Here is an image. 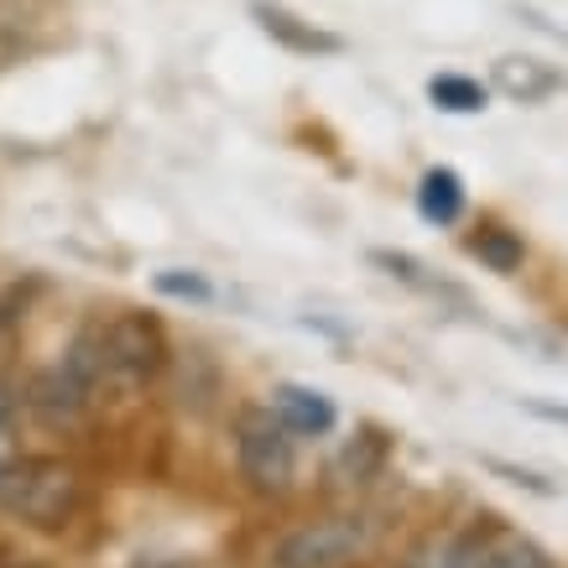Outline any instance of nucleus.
I'll use <instances>...</instances> for the list:
<instances>
[{
	"mask_svg": "<svg viewBox=\"0 0 568 568\" xmlns=\"http://www.w3.org/2000/svg\"><path fill=\"white\" fill-rule=\"evenodd\" d=\"M469 256L480 261L485 272L517 276L521 261H527V241H521L517 230H506V224H480V230L469 235Z\"/></svg>",
	"mask_w": 568,
	"mask_h": 568,
	"instance_id": "nucleus-11",
	"label": "nucleus"
},
{
	"mask_svg": "<svg viewBox=\"0 0 568 568\" xmlns=\"http://www.w3.org/2000/svg\"><path fill=\"white\" fill-rule=\"evenodd\" d=\"M235 454H241V480L256 490V496H287L297 480V448L293 433L276 423L272 407H251L241 417V433H235Z\"/></svg>",
	"mask_w": 568,
	"mask_h": 568,
	"instance_id": "nucleus-3",
	"label": "nucleus"
},
{
	"mask_svg": "<svg viewBox=\"0 0 568 568\" xmlns=\"http://www.w3.org/2000/svg\"><path fill=\"white\" fill-rule=\"evenodd\" d=\"M272 413L276 423L297 438H328V433L339 428V407L328 402L318 386H303V381H282L272 392Z\"/></svg>",
	"mask_w": 568,
	"mask_h": 568,
	"instance_id": "nucleus-8",
	"label": "nucleus"
},
{
	"mask_svg": "<svg viewBox=\"0 0 568 568\" xmlns=\"http://www.w3.org/2000/svg\"><path fill=\"white\" fill-rule=\"evenodd\" d=\"M152 287L162 297H178V303H209V297H214V282H209L204 272H183V266H173V272H156Z\"/></svg>",
	"mask_w": 568,
	"mask_h": 568,
	"instance_id": "nucleus-15",
	"label": "nucleus"
},
{
	"mask_svg": "<svg viewBox=\"0 0 568 568\" xmlns=\"http://www.w3.org/2000/svg\"><path fill=\"white\" fill-rule=\"evenodd\" d=\"M428 100L438 110H448V115H480L485 104H490V89L480 79H469V73H433Z\"/></svg>",
	"mask_w": 568,
	"mask_h": 568,
	"instance_id": "nucleus-12",
	"label": "nucleus"
},
{
	"mask_svg": "<svg viewBox=\"0 0 568 568\" xmlns=\"http://www.w3.org/2000/svg\"><path fill=\"white\" fill-rule=\"evenodd\" d=\"M6 568H32V564H6Z\"/></svg>",
	"mask_w": 568,
	"mask_h": 568,
	"instance_id": "nucleus-20",
	"label": "nucleus"
},
{
	"mask_svg": "<svg viewBox=\"0 0 568 568\" xmlns=\"http://www.w3.org/2000/svg\"><path fill=\"white\" fill-rule=\"evenodd\" d=\"M251 17H256V27L272 37L276 48L297 52V58H339V52H345V37L339 32L313 27V21H303L297 11L276 6V0H251Z\"/></svg>",
	"mask_w": 568,
	"mask_h": 568,
	"instance_id": "nucleus-6",
	"label": "nucleus"
},
{
	"mask_svg": "<svg viewBox=\"0 0 568 568\" xmlns=\"http://www.w3.org/2000/svg\"><path fill=\"white\" fill-rule=\"evenodd\" d=\"M17 459V444H11V402L0 396V469Z\"/></svg>",
	"mask_w": 568,
	"mask_h": 568,
	"instance_id": "nucleus-18",
	"label": "nucleus"
},
{
	"mask_svg": "<svg viewBox=\"0 0 568 568\" xmlns=\"http://www.w3.org/2000/svg\"><path fill=\"white\" fill-rule=\"evenodd\" d=\"M490 84H496V94H506L511 104H537V100H548L564 79H558V69L542 63V58L506 52V58H496V69H490Z\"/></svg>",
	"mask_w": 568,
	"mask_h": 568,
	"instance_id": "nucleus-9",
	"label": "nucleus"
},
{
	"mask_svg": "<svg viewBox=\"0 0 568 568\" xmlns=\"http://www.w3.org/2000/svg\"><path fill=\"white\" fill-rule=\"evenodd\" d=\"M371 266L386 272L392 282H402V287H413V293H454L444 276H433L428 266H423L417 256H407V251H381L376 245V251H371Z\"/></svg>",
	"mask_w": 568,
	"mask_h": 568,
	"instance_id": "nucleus-13",
	"label": "nucleus"
},
{
	"mask_svg": "<svg viewBox=\"0 0 568 568\" xmlns=\"http://www.w3.org/2000/svg\"><path fill=\"white\" fill-rule=\"evenodd\" d=\"M94 402V386H89L79 371H73L69 361L52 365V371H42V376L32 381V392H27V407H32L48 428H63V423H79L84 417V407Z\"/></svg>",
	"mask_w": 568,
	"mask_h": 568,
	"instance_id": "nucleus-7",
	"label": "nucleus"
},
{
	"mask_svg": "<svg viewBox=\"0 0 568 568\" xmlns=\"http://www.w3.org/2000/svg\"><path fill=\"white\" fill-rule=\"evenodd\" d=\"M386 454H392V438H386L381 428H365L361 438L345 448V469L355 475V480H371V475H381Z\"/></svg>",
	"mask_w": 568,
	"mask_h": 568,
	"instance_id": "nucleus-14",
	"label": "nucleus"
},
{
	"mask_svg": "<svg viewBox=\"0 0 568 568\" xmlns=\"http://www.w3.org/2000/svg\"><path fill=\"white\" fill-rule=\"evenodd\" d=\"M146 568H193V564H146Z\"/></svg>",
	"mask_w": 568,
	"mask_h": 568,
	"instance_id": "nucleus-19",
	"label": "nucleus"
},
{
	"mask_svg": "<svg viewBox=\"0 0 568 568\" xmlns=\"http://www.w3.org/2000/svg\"><path fill=\"white\" fill-rule=\"evenodd\" d=\"M84 506V480L69 459H52V454H32V459H11L0 469V511L21 527L37 532H58L69 527L73 511Z\"/></svg>",
	"mask_w": 568,
	"mask_h": 568,
	"instance_id": "nucleus-2",
	"label": "nucleus"
},
{
	"mask_svg": "<svg viewBox=\"0 0 568 568\" xmlns=\"http://www.w3.org/2000/svg\"><path fill=\"white\" fill-rule=\"evenodd\" d=\"M361 552V527L355 521H313L276 548L282 568H339Z\"/></svg>",
	"mask_w": 568,
	"mask_h": 568,
	"instance_id": "nucleus-5",
	"label": "nucleus"
},
{
	"mask_svg": "<svg viewBox=\"0 0 568 568\" xmlns=\"http://www.w3.org/2000/svg\"><path fill=\"white\" fill-rule=\"evenodd\" d=\"M521 413L542 417V423H564V428H568V402H542V396H521Z\"/></svg>",
	"mask_w": 568,
	"mask_h": 568,
	"instance_id": "nucleus-17",
	"label": "nucleus"
},
{
	"mask_svg": "<svg viewBox=\"0 0 568 568\" xmlns=\"http://www.w3.org/2000/svg\"><path fill=\"white\" fill-rule=\"evenodd\" d=\"M444 568H548V552L537 548L527 532L506 527L500 517H480V527H469L448 548Z\"/></svg>",
	"mask_w": 568,
	"mask_h": 568,
	"instance_id": "nucleus-4",
	"label": "nucleus"
},
{
	"mask_svg": "<svg viewBox=\"0 0 568 568\" xmlns=\"http://www.w3.org/2000/svg\"><path fill=\"white\" fill-rule=\"evenodd\" d=\"M63 361L100 392V386H141L168 365V334L152 313H110L100 324H89Z\"/></svg>",
	"mask_w": 568,
	"mask_h": 568,
	"instance_id": "nucleus-1",
	"label": "nucleus"
},
{
	"mask_svg": "<svg viewBox=\"0 0 568 568\" xmlns=\"http://www.w3.org/2000/svg\"><path fill=\"white\" fill-rule=\"evenodd\" d=\"M417 214L428 224H459L465 214V178L454 173V168H428L423 183H417Z\"/></svg>",
	"mask_w": 568,
	"mask_h": 568,
	"instance_id": "nucleus-10",
	"label": "nucleus"
},
{
	"mask_svg": "<svg viewBox=\"0 0 568 568\" xmlns=\"http://www.w3.org/2000/svg\"><path fill=\"white\" fill-rule=\"evenodd\" d=\"M485 469H490V475H500V480H506V485H517V490H527V496H542V500H552V496H558V485H552L548 475H537V469L506 465V459H485Z\"/></svg>",
	"mask_w": 568,
	"mask_h": 568,
	"instance_id": "nucleus-16",
	"label": "nucleus"
}]
</instances>
